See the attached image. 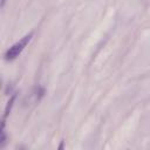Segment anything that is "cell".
Instances as JSON below:
<instances>
[{
	"label": "cell",
	"instance_id": "obj_1",
	"mask_svg": "<svg viewBox=\"0 0 150 150\" xmlns=\"http://www.w3.org/2000/svg\"><path fill=\"white\" fill-rule=\"evenodd\" d=\"M33 38V33H29L27 35H25L23 38H21L18 42H15L12 47H9V49L5 53V60L7 61H12L14 59H16L21 53L22 50L26 48V46L29 43V41L32 40Z\"/></svg>",
	"mask_w": 150,
	"mask_h": 150
},
{
	"label": "cell",
	"instance_id": "obj_2",
	"mask_svg": "<svg viewBox=\"0 0 150 150\" xmlns=\"http://www.w3.org/2000/svg\"><path fill=\"white\" fill-rule=\"evenodd\" d=\"M6 1H7V0H1V8H4V7H5Z\"/></svg>",
	"mask_w": 150,
	"mask_h": 150
}]
</instances>
